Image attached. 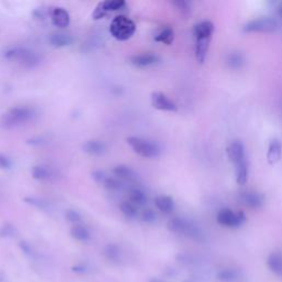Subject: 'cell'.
Returning a JSON list of instances; mask_svg holds the SVG:
<instances>
[{
	"mask_svg": "<svg viewBox=\"0 0 282 282\" xmlns=\"http://www.w3.org/2000/svg\"><path fill=\"white\" fill-rule=\"evenodd\" d=\"M2 55L7 61L17 63L24 68H34L41 64V56L38 53L25 46L13 45L7 47Z\"/></svg>",
	"mask_w": 282,
	"mask_h": 282,
	"instance_id": "6da1fadb",
	"label": "cell"
},
{
	"mask_svg": "<svg viewBox=\"0 0 282 282\" xmlns=\"http://www.w3.org/2000/svg\"><path fill=\"white\" fill-rule=\"evenodd\" d=\"M38 116L36 110L28 106H15L2 115L1 126L4 129H13L32 121Z\"/></svg>",
	"mask_w": 282,
	"mask_h": 282,
	"instance_id": "7a4b0ae2",
	"label": "cell"
},
{
	"mask_svg": "<svg viewBox=\"0 0 282 282\" xmlns=\"http://www.w3.org/2000/svg\"><path fill=\"white\" fill-rule=\"evenodd\" d=\"M168 228L173 233L180 234V235L186 236L189 238L195 239V241H201L203 238V233L201 228L189 220L181 217H173L168 223Z\"/></svg>",
	"mask_w": 282,
	"mask_h": 282,
	"instance_id": "3957f363",
	"label": "cell"
},
{
	"mask_svg": "<svg viewBox=\"0 0 282 282\" xmlns=\"http://www.w3.org/2000/svg\"><path fill=\"white\" fill-rule=\"evenodd\" d=\"M109 32L113 38L118 41H126L130 39L136 32V24L134 21L126 15H117L111 21Z\"/></svg>",
	"mask_w": 282,
	"mask_h": 282,
	"instance_id": "277c9868",
	"label": "cell"
},
{
	"mask_svg": "<svg viewBox=\"0 0 282 282\" xmlns=\"http://www.w3.org/2000/svg\"><path fill=\"white\" fill-rule=\"evenodd\" d=\"M127 143L130 146L134 152L142 158H157L161 153V149L156 142L143 139L140 137H128L127 138Z\"/></svg>",
	"mask_w": 282,
	"mask_h": 282,
	"instance_id": "5b68a950",
	"label": "cell"
},
{
	"mask_svg": "<svg viewBox=\"0 0 282 282\" xmlns=\"http://www.w3.org/2000/svg\"><path fill=\"white\" fill-rule=\"evenodd\" d=\"M277 29H278V22L276 19L270 17L253 19L243 25V31L245 33L274 32Z\"/></svg>",
	"mask_w": 282,
	"mask_h": 282,
	"instance_id": "8992f818",
	"label": "cell"
},
{
	"mask_svg": "<svg viewBox=\"0 0 282 282\" xmlns=\"http://www.w3.org/2000/svg\"><path fill=\"white\" fill-rule=\"evenodd\" d=\"M218 224L225 227L236 228L246 222V215L243 212H236L231 209H223L217 214Z\"/></svg>",
	"mask_w": 282,
	"mask_h": 282,
	"instance_id": "52a82bcc",
	"label": "cell"
},
{
	"mask_svg": "<svg viewBox=\"0 0 282 282\" xmlns=\"http://www.w3.org/2000/svg\"><path fill=\"white\" fill-rule=\"evenodd\" d=\"M151 105L153 108L161 111H170L174 113L178 110V106L171 98H169L166 94L161 92H153L151 94Z\"/></svg>",
	"mask_w": 282,
	"mask_h": 282,
	"instance_id": "ba28073f",
	"label": "cell"
},
{
	"mask_svg": "<svg viewBox=\"0 0 282 282\" xmlns=\"http://www.w3.org/2000/svg\"><path fill=\"white\" fill-rule=\"evenodd\" d=\"M238 200L250 209H259L265 204V196L257 191H244L238 194Z\"/></svg>",
	"mask_w": 282,
	"mask_h": 282,
	"instance_id": "9c48e42d",
	"label": "cell"
},
{
	"mask_svg": "<svg viewBox=\"0 0 282 282\" xmlns=\"http://www.w3.org/2000/svg\"><path fill=\"white\" fill-rule=\"evenodd\" d=\"M130 64H132L136 67H148L158 64L160 62V57L157 54L151 52H146V53H140V54H135L129 57Z\"/></svg>",
	"mask_w": 282,
	"mask_h": 282,
	"instance_id": "30bf717a",
	"label": "cell"
},
{
	"mask_svg": "<svg viewBox=\"0 0 282 282\" xmlns=\"http://www.w3.org/2000/svg\"><path fill=\"white\" fill-rule=\"evenodd\" d=\"M51 21L58 29H65L70 25L71 17L67 10L62 7H54L51 10Z\"/></svg>",
	"mask_w": 282,
	"mask_h": 282,
	"instance_id": "8fae6325",
	"label": "cell"
},
{
	"mask_svg": "<svg viewBox=\"0 0 282 282\" xmlns=\"http://www.w3.org/2000/svg\"><path fill=\"white\" fill-rule=\"evenodd\" d=\"M227 157L234 163V166L246 160V154H245V147L241 141H233L226 149Z\"/></svg>",
	"mask_w": 282,
	"mask_h": 282,
	"instance_id": "7c38bea8",
	"label": "cell"
},
{
	"mask_svg": "<svg viewBox=\"0 0 282 282\" xmlns=\"http://www.w3.org/2000/svg\"><path fill=\"white\" fill-rule=\"evenodd\" d=\"M47 41H49V44L54 49H62V47L70 46L73 43L74 39L70 33L63 32V31H55V32H52L49 35Z\"/></svg>",
	"mask_w": 282,
	"mask_h": 282,
	"instance_id": "4fadbf2b",
	"label": "cell"
},
{
	"mask_svg": "<svg viewBox=\"0 0 282 282\" xmlns=\"http://www.w3.org/2000/svg\"><path fill=\"white\" fill-rule=\"evenodd\" d=\"M214 24L211 21H201L196 23L193 28V34L195 40H204L212 39V35L214 33Z\"/></svg>",
	"mask_w": 282,
	"mask_h": 282,
	"instance_id": "5bb4252c",
	"label": "cell"
},
{
	"mask_svg": "<svg viewBox=\"0 0 282 282\" xmlns=\"http://www.w3.org/2000/svg\"><path fill=\"white\" fill-rule=\"evenodd\" d=\"M113 173L115 178L120 181H127V182H135L138 179L137 173L130 167L125 164H119L113 169Z\"/></svg>",
	"mask_w": 282,
	"mask_h": 282,
	"instance_id": "9a60e30c",
	"label": "cell"
},
{
	"mask_svg": "<svg viewBox=\"0 0 282 282\" xmlns=\"http://www.w3.org/2000/svg\"><path fill=\"white\" fill-rule=\"evenodd\" d=\"M282 156V143L279 139H273L269 142L267 151V161L271 166L280 161Z\"/></svg>",
	"mask_w": 282,
	"mask_h": 282,
	"instance_id": "2e32d148",
	"label": "cell"
},
{
	"mask_svg": "<svg viewBox=\"0 0 282 282\" xmlns=\"http://www.w3.org/2000/svg\"><path fill=\"white\" fill-rule=\"evenodd\" d=\"M82 149L84 152L90 154V156H102V154L106 152L107 147H106L105 142L102 140L90 139L84 143Z\"/></svg>",
	"mask_w": 282,
	"mask_h": 282,
	"instance_id": "e0dca14e",
	"label": "cell"
},
{
	"mask_svg": "<svg viewBox=\"0 0 282 282\" xmlns=\"http://www.w3.org/2000/svg\"><path fill=\"white\" fill-rule=\"evenodd\" d=\"M103 254L105 258L113 264H119L122 259L121 249L118 245L116 244L106 245L103 249Z\"/></svg>",
	"mask_w": 282,
	"mask_h": 282,
	"instance_id": "ac0fdd59",
	"label": "cell"
},
{
	"mask_svg": "<svg viewBox=\"0 0 282 282\" xmlns=\"http://www.w3.org/2000/svg\"><path fill=\"white\" fill-rule=\"evenodd\" d=\"M104 38L103 35L100 34H93L90 35L89 38L83 42V44L81 46V51L83 53H90L93 51L98 50L99 47H102L104 44Z\"/></svg>",
	"mask_w": 282,
	"mask_h": 282,
	"instance_id": "d6986e66",
	"label": "cell"
},
{
	"mask_svg": "<svg viewBox=\"0 0 282 282\" xmlns=\"http://www.w3.org/2000/svg\"><path fill=\"white\" fill-rule=\"evenodd\" d=\"M31 175L36 181H50L54 178V172L49 167L34 166L31 170Z\"/></svg>",
	"mask_w": 282,
	"mask_h": 282,
	"instance_id": "ffe728a7",
	"label": "cell"
},
{
	"mask_svg": "<svg viewBox=\"0 0 282 282\" xmlns=\"http://www.w3.org/2000/svg\"><path fill=\"white\" fill-rule=\"evenodd\" d=\"M211 43V39H204V40H196L195 43V57L196 61L199 63H204L207 56V52H209V47Z\"/></svg>",
	"mask_w": 282,
	"mask_h": 282,
	"instance_id": "44dd1931",
	"label": "cell"
},
{
	"mask_svg": "<svg viewBox=\"0 0 282 282\" xmlns=\"http://www.w3.org/2000/svg\"><path fill=\"white\" fill-rule=\"evenodd\" d=\"M157 209L162 213H171L174 210V201L171 196L160 195L154 200Z\"/></svg>",
	"mask_w": 282,
	"mask_h": 282,
	"instance_id": "7402d4cb",
	"label": "cell"
},
{
	"mask_svg": "<svg viewBox=\"0 0 282 282\" xmlns=\"http://www.w3.org/2000/svg\"><path fill=\"white\" fill-rule=\"evenodd\" d=\"M70 234L72 238L75 239L77 242H82V243H86L90 239V233L87 230L86 227L81 225V224H76L72 226Z\"/></svg>",
	"mask_w": 282,
	"mask_h": 282,
	"instance_id": "603a6c76",
	"label": "cell"
},
{
	"mask_svg": "<svg viewBox=\"0 0 282 282\" xmlns=\"http://www.w3.org/2000/svg\"><path fill=\"white\" fill-rule=\"evenodd\" d=\"M245 57L241 52H231L226 57V63L233 70H241L245 65Z\"/></svg>",
	"mask_w": 282,
	"mask_h": 282,
	"instance_id": "cb8c5ba5",
	"label": "cell"
},
{
	"mask_svg": "<svg viewBox=\"0 0 282 282\" xmlns=\"http://www.w3.org/2000/svg\"><path fill=\"white\" fill-rule=\"evenodd\" d=\"M235 177L236 182L239 185H245L248 180V162L245 160L235 166Z\"/></svg>",
	"mask_w": 282,
	"mask_h": 282,
	"instance_id": "d4e9b609",
	"label": "cell"
},
{
	"mask_svg": "<svg viewBox=\"0 0 282 282\" xmlns=\"http://www.w3.org/2000/svg\"><path fill=\"white\" fill-rule=\"evenodd\" d=\"M174 40V31L170 26H166L162 30H160V32L154 35V41L160 42L166 45H171L172 42Z\"/></svg>",
	"mask_w": 282,
	"mask_h": 282,
	"instance_id": "484cf974",
	"label": "cell"
},
{
	"mask_svg": "<svg viewBox=\"0 0 282 282\" xmlns=\"http://www.w3.org/2000/svg\"><path fill=\"white\" fill-rule=\"evenodd\" d=\"M268 267L273 273L282 277V254H271L268 258Z\"/></svg>",
	"mask_w": 282,
	"mask_h": 282,
	"instance_id": "4316f807",
	"label": "cell"
},
{
	"mask_svg": "<svg viewBox=\"0 0 282 282\" xmlns=\"http://www.w3.org/2000/svg\"><path fill=\"white\" fill-rule=\"evenodd\" d=\"M129 202L136 206H143L147 204L148 196L140 189H132L129 192Z\"/></svg>",
	"mask_w": 282,
	"mask_h": 282,
	"instance_id": "83f0119b",
	"label": "cell"
},
{
	"mask_svg": "<svg viewBox=\"0 0 282 282\" xmlns=\"http://www.w3.org/2000/svg\"><path fill=\"white\" fill-rule=\"evenodd\" d=\"M119 209L120 212L122 213V215L127 218H129V220H134V218H136L138 216V212H139L138 211V206L132 204L129 201L121 202Z\"/></svg>",
	"mask_w": 282,
	"mask_h": 282,
	"instance_id": "f1b7e54d",
	"label": "cell"
},
{
	"mask_svg": "<svg viewBox=\"0 0 282 282\" xmlns=\"http://www.w3.org/2000/svg\"><path fill=\"white\" fill-rule=\"evenodd\" d=\"M102 6L106 12L110 11H117L120 10L126 6V2L124 0H106V1H102Z\"/></svg>",
	"mask_w": 282,
	"mask_h": 282,
	"instance_id": "f546056e",
	"label": "cell"
},
{
	"mask_svg": "<svg viewBox=\"0 0 282 282\" xmlns=\"http://www.w3.org/2000/svg\"><path fill=\"white\" fill-rule=\"evenodd\" d=\"M23 201L26 204L36 207V209H39V210H45L49 207V203H47V201H45L44 199H41V198H36V196H26V198L23 199Z\"/></svg>",
	"mask_w": 282,
	"mask_h": 282,
	"instance_id": "4dcf8cb0",
	"label": "cell"
},
{
	"mask_svg": "<svg viewBox=\"0 0 282 282\" xmlns=\"http://www.w3.org/2000/svg\"><path fill=\"white\" fill-rule=\"evenodd\" d=\"M103 186L105 189L110 190V191H119L122 189V183L120 180H118L115 177H108L107 179H106Z\"/></svg>",
	"mask_w": 282,
	"mask_h": 282,
	"instance_id": "1f68e13d",
	"label": "cell"
},
{
	"mask_svg": "<svg viewBox=\"0 0 282 282\" xmlns=\"http://www.w3.org/2000/svg\"><path fill=\"white\" fill-rule=\"evenodd\" d=\"M17 234V230L15 227L10 224V223H4L0 226V237L2 238H8V237H13Z\"/></svg>",
	"mask_w": 282,
	"mask_h": 282,
	"instance_id": "d6a6232c",
	"label": "cell"
},
{
	"mask_svg": "<svg viewBox=\"0 0 282 282\" xmlns=\"http://www.w3.org/2000/svg\"><path fill=\"white\" fill-rule=\"evenodd\" d=\"M173 6L177 8L178 11L182 15H189L191 12V7L190 3L188 1H184V0H177V1L172 2Z\"/></svg>",
	"mask_w": 282,
	"mask_h": 282,
	"instance_id": "836d02e7",
	"label": "cell"
},
{
	"mask_svg": "<svg viewBox=\"0 0 282 282\" xmlns=\"http://www.w3.org/2000/svg\"><path fill=\"white\" fill-rule=\"evenodd\" d=\"M141 221L148 223V224H151V223H154L157 220V214L154 213L153 210L151 209H145L141 212Z\"/></svg>",
	"mask_w": 282,
	"mask_h": 282,
	"instance_id": "e575fe53",
	"label": "cell"
},
{
	"mask_svg": "<svg viewBox=\"0 0 282 282\" xmlns=\"http://www.w3.org/2000/svg\"><path fill=\"white\" fill-rule=\"evenodd\" d=\"M65 218L68 222L73 223V224L75 225L82 222V215L75 210H67L65 212Z\"/></svg>",
	"mask_w": 282,
	"mask_h": 282,
	"instance_id": "d590c367",
	"label": "cell"
},
{
	"mask_svg": "<svg viewBox=\"0 0 282 282\" xmlns=\"http://www.w3.org/2000/svg\"><path fill=\"white\" fill-rule=\"evenodd\" d=\"M92 178L96 183L104 184L106 179L108 178V175L104 171V170H94V171L92 172Z\"/></svg>",
	"mask_w": 282,
	"mask_h": 282,
	"instance_id": "8d00e7d4",
	"label": "cell"
},
{
	"mask_svg": "<svg viewBox=\"0 0 282 282\" xmlns=\"http://www.w3.org/2000/svg\"><path fill=\"white\" fill-rule=\"evenodd\" d=\"M47 141H49V139H47L45 136H35L26 140V143L31 146H42Z\"/></svg>",
	"mask_w": 282,
	"mask_h": 282,
	"instance_id": "74e56055",
	"label": "cell"
},
{
	"mask_svg": "<svg viewBox=\"0 0 282 282\" xmlns=\"http://www.w3.org/2000/svg\"><path fill=\"white\" fill-rule=\"evenodd\" d=\"M106 14H107V12H106L104 10V8L102 6V2H99L93 11L92 17H93L94 20H99V19H103Z\"/></svg>",
	"mask_w": 282,
	"mask_h": 282,
	"instance_id": "f35d334b",
	"label": "cell"
},
{
	"mask_svg": "<svg viewBox=\"0 0 282 282\" xmlns=\"http://www.w3.org/2000/svg\"><path fill=\"white\" fill-rule=\"evenodd\" d=\"M11 167H12V161L10 160V158L0 153V169L9 170L11 169Z\"/></svg>",
	"mask_w": 282,
	"mask_h": 282,
	"instance_id": "ab89813d",
	"label": "cell"
},
{
	"mask_svg": "<svg viewBox=\"0 0 282 282\" xmlns=\"http://www.w3.org/2000/svg\"><path fill=\"white\" fill-rule=\"evenodd\" d=\"M47 13L51 14V11H49L46 8H43V7H41V8H38V9H35L34 11H33V17L36 18V19H44Z\"/></svg>",
	"mask_w": 282,
	"mask_h": 282,
	"instance_id": "60d3db41",
	"label": "cell"
},
{
	"mask_svg": "<svg viewBox=\"0 0 282 282\" xmlns=\"http://www.w3.org/2000/svg\"><path fill=\"white\" fill-rule=\"evenodd\" d=\"M72 270L75 271V273H85L86 268H85L84 266H75V267H73Z\"/></svg>",
	"mask_w": 282,
	"mask_h": 282,
	"instance_id": "b9f144b4",
	"label": "cell"
},
{
	"mask_svg": "<svg viewBox=\"0 0 282 282\" xmlns=\"http://www.w3.org/2000/svg\"><path fill=\"white\" fill-rule=\"evenodd\" d=\"M278 12H279V14L281 15V17H282V2L279 4V7H278Z\"/></svg>",
	"mask_w": 282,
	"mask_h": 282,
	"instance_id": "7bdbcfd3",
	"label": "cell"
},
{
	"mask_svg": "<svg viewBox=\"0 0 282 282\" xmlns=\"http://www.w3.org/2000/svg\"><path fill=\"white\" fill-rule=\"evenodd\" d=\"M2 281H3V278L2 277H0V282H2Z\"/></svg>",
	"mask_w": 282,
	"mask_h": 282,
	"instance_id": "ee69618b",
	"label": "cell"
}]
</instances>
